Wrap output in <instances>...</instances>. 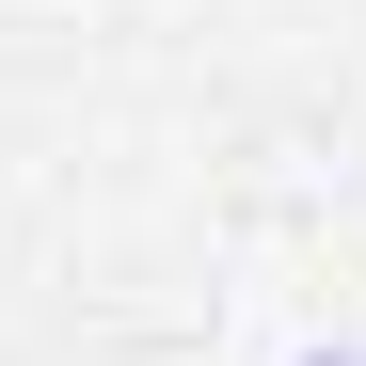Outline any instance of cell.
I'll use <instances>...</instances> for the list:
<instances>
[{
	"instance_id": "cell-1",
	"label": "cell",
	"mask_w": 366,
	"mask_h": 366,
	"mask_svg": "<svg viewBox=\"0 0 366 366\" xmlns=\"http://www.w3.org/2000/svg\"><path fill=\"white\" fill-rule=\"evenodd\" d=\"M302 366H366V350H302Z\"/></svg>"
}]
</instances>
